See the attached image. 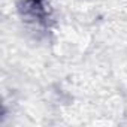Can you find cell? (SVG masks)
<instances>
[{
  "instance_id": "obj_1",
  "label": "cell",
  "mask_w": 127,
  "mask_h": 127,
  "mask_svg": "<svg viewBox=\"0 0 127 127\" xmlns=\"http://www.w3.org/2000/svg\"><path fill=\"white\" fill-rule=\"evenodd\" d=\"M18 11L24 18L42 27H48L51 21V8L48 0H21Z\"/></svg>"
}]
</instances>
